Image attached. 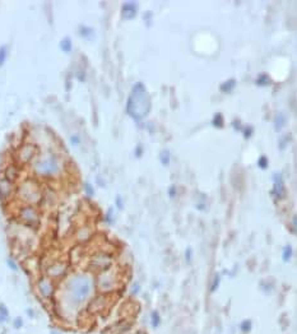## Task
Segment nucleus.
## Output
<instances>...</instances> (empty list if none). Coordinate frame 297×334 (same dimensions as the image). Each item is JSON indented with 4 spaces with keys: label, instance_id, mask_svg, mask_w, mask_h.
<instances>
[{
    "label": "nucleus",
    "instance_id": "10",
    "mask_svg": "<svg viewBox=\"0 0 297 334\" xmlns=\"http://www.w3.org/2000/svg\"><path fill=\"white\" fill-rule=\"evenodd\" d=\"M97 284H98L100 290H102L103 292H110L116 287V279L115 276L108 271L100 273L98 278H97Z\"/></svg>",
    "mask_w": 297,
    "mask_h": 334
},
{
    "label": "nucleus",
    "instance_id": "44",
    "mask_svg": "<svg viewBox=\"0 0 297 334\" xmlns=\"http://www.w3.org/2000/svg\"><path fill=\"white\" fill-rule=\"evenodd\" d=\"M26 312L28 314L29 318H33V316H35V311H33L32 309H27V310H26Z\"/></svg>",
    "mask_w": 297,
    "mask_h": 334
},
{
    "label": "nucleus",
    "instance_id": "42",
    "mask_svg": "<svg viewBox=\"0 0 297 334\" xmlns=\"http://www.w3.org/2000/svg\"><path fill=\"white\" fill-rule=\"evenodd\" d=\"M142 153H143V147H142L140 144H139L138 147H137V149H135V156H137V157H140Z\"/></svg>",
    "mask_w": 297,
    "mask_h": 334
},
{
    "label": "nucleus",
    "instance_id": "32",
    "mask_svg": "<svg viewBox=\"0 0 297 334\" xmlns=\"http://www.w3.org/2000/svg\"><path fill=\"white\" fill-rule=\"evenodd\" d=\"M140 290H142L140 283H139V282H135V283L133 284V287H131V290H130V296H137V295L140 292Z\"/></svg>",
    "mask_w": 297,
    "mask_h": 334
},
{
    "label": "nucleus",
    "instance_id": "1",
    "mask_svg": "<svg viewBox=\"0 0 297 334\" xmlns=\"http://www.w3.org/2000/svg\"><path fill=\"white\" fill-rule=\"evenodd\" d=\"M95 279L91 274L79 273L71 276L65 283L64 298L73 309L80 307L92 297L95 291Z\"/></svg>",
    "mask_w": 297,
    "mask_h": 334
},
{
    "label": "nucleus",
    "instance_id": "27",
    "mask_svg": "<svg viewBox=\"0 0 297 334\" xmlns=\"http://www.w3.org/2000/svg\"><path fill=\"white\" fill-rule=\"evenodd\" d=\"M170 158H171V157H170V152L166 151V149L159 152V161L162 162L163 166H167L170 163Z\"/></svg>",
    "mask_w": 297,
    "mask_h": 334
},
{
    "label": "nucleus",
    "instance_id": "25",
    "mask_svg": "<svg viewBox=\"0 0 297 334\" xmlns=\"http://www.w3.org/2000/svg\"><path fill=\"white\" fill-rule=\"evenodd\" d=\"M9 319V310L5 307V305L0 303V324L5 323Z\"/></svg>",
    "mask_w": 297,
    "mask_h": 334
},
{
    "label": "nucleus",
    "instance_id": "26",
    "mask_svg": "<svg viewBox=\"0 0 297 334\" xmlns=\"http://www.w3.org/2000/svg\"><path fill=\"white\" fill-rule=\"evenodd\" d=\"M290 140H291V135L287 134V135H283L281 139H279L278 142V148L281 149V151H284V149L287 148V145L290 144Z\"/></svg>",
    "mask_w": 297,
    "mask_h": 334
},
{
    "label": "nucleus",
    "instance_id": "9",
    "mask_svg": "<svg viewBox=\"0 0 297 334\" xmlns=\"http://www.w3.org/2000/svg\"><path fill=\"white\" fill-rule=\"evenodd\" d=\"M37 151H39V149H37V147L35 144L26 143L18 149V152H17V158H18V161L20 162V163H28V162H31L33 158L36 157Z\"/></svg>",
    "mask_w": 297,
    "mask_h": 334
},
{
    "label": "nucleus",
    "instance_id": "37",
    "mask_svg": "<svg viewBox=\"0 0 297 334\" xmlns=\"http://www.w3.org/2000/svg\"><path fill=\"white\" fill-rule=\"evenodd\" d=\"M115 203H116V208H117V209H120V211H122V209H124V202H122L121 195H116Z\"/></svg>",
    "mask_w": 297,
    "mask_h": 334
},
{
    "label": "nucleus",
    "instance_id": "22",
    "mask_svg": "<svg viewBox=\"0 0 297 334\" xmlns=\"http://www.w3.org/2000/svg\"><path fill=\"white\" fill-rule=\"evenodd\" d=\"M60 49L64 51V53H70L71 49H73V44H71V40L69 37H65L60 41Z\"/></svg>",
    "mask_w": 297,
    "mask_h": 334
},
{
    "label": "nucleus",
    "instance_id": "6",
    "mask_svg": "<svg viewBox=\"0 0 297 334\" xmlns=\"http://www.w3.org/2000/svg\"><path fill=\"white\" fill-rule=\"evenodd\" d=\"M91 269L95 271L97 273H102L106 272L111 268L112 265V258L108 254H105V252H101V254H96L93 258L91 259Z\"/></svg>",
    "mask_w": 297,
    "mask_h": 334
},
{
    "label": "nucleus",
    "instance_id": "24",
    "mask_svg": "<svg viewBox=\"0 0 297 334\" xmlns=\"http://www.w3.org/2000/svg\"><path fill=\"white\" fill-rule=\"evenodd\" d=\"M219 283H221V274H219V273H215V276L213 277V281H212V284H210V287H209L210 293H214L215 291L218 290Z\"/></svg>",
    "mask_w": 297,
    "mask_h": 334
},
{
    "label": "nucleus",
    "instance_id": "41",
    "mask_svg": "<svg viewBox=\"0 0 297 334\" xmlns=\"http://www.w3.org/2000/svg\"><path fill=\"white\" fill-rule=\"evenodd\" d=\"M70 143L73 144V145H78V144L80 143L79 135H71V136H70Z\"/></svg>",
    "mask_w": 297,
    "mask_h": 334
},
{
    "label": "nucleus",
    "instance_id": "45",
    "mask_svg": "<svg viewBox=\"0 0 297 334\" xmlns=\"http://www.w3.org/2000/svg\"><path fill=\"white\" fill-rule=\"evenodd\" d=\"M137 334H146L144 332H142V330H139V332H137Z\"/></svg>",
    "mask_w": 297,
    "mask_h": 334
},
{
    "label": "nucleus",
    "instance_id": "31",
    "mask_svg": "<svg viewBox=\"0 0 297 334\" xmlns=\"http://www.w3.org/2000/svg\"><path fill=\"white\" fill-rule=\"evenodd\" d=\"M84 191H86V194L90 196V198L95 195V187L92 186L91 182H84Z\"/></svg>",
    "mask_w": 297,
    "mask_h": 334
},
{
    "label": "nucleus",
    "instance_id": "28",
    "mask_svg": "<svg viewBox=\"0 0 297 334\" xmlns=\"http://www.w3.org/2000/svg\"><path fill=\"white\" fill-rule=\"evenodd\" d=\"M114 221H115V214H114V209H112V208H110L108 211H107V213L105 214V222H106V223H108V225H112V223H114Z\"/></svg>",
    "mask_w": 297,
    "mask_h": 334
},
{
    "label": "nucleus",
    "instance_id": "36",
    "mask_svg": "<svg viewBox=\"0 0 297 334\" xmlns=\"http://www.w3.org/2000/svg\"><path fill=\"white\" fill-rule=\"evenodd\" d=\"M176 195H177V187H176V185H171L168 187V196L171 199H173Z\"/></svg>",
    "mask_w": 297,
    "mask_h": 334
},
{
    "label": "nucleus",
    "instance_id": "21",
    "mask_svg": "<svg viewBox=\"0 0 297 334\" xmlns=\"http://www.w3.org/2000/svg\"><path fill=\"white\" fill-rule=\"evenodd\" d=\"M239 328H240L241 333H244V334H248V333H250V332H251V328H253V322H251V320H249V319H245V320H242V322L240 323Z\"/></svg>",
    "mask_w": 297,
    "mask_h": 334
},
{
    "label": "nucleus",
    "instance_id": "11",
    "mask_svg": "<svg viewBox=\"0 0 297 334\" xmlns=\"http://www.w3.org/2000/svg\"><path fill=\"white\" fill-rule=\"evenodd\" d=\"M14 191H15L14 182L4 179L3 176L0 177V200L1 202H7L14 194Z\"/></svg>",
    "mask_w": 297,
    "mask_h": 334
},
{
    "label": "nucleus",
    "instance_id": "40",
    "mask_svg": "<svg viewBox=\"0 0 297 334\" xmlns=\"http://www.w3.org/2000/svg\"><path fill=\"white\" fill-rule=\"evenodd\" d=\"M13 325H14V328H15V329L22 328V325H23V320H22V318H20V316H18V318H15V319H14V322H13Z\"/></svg>",
    "mask_w": 297,
    "mask_h": 334
},
{
    "label": "nucleus",
    "instance_id": "14",
    "mask_svg": "<svg viewBox=\"0 0 297 334\" xmlns=\"http://www.w3.org/2000/svg\"><path fill=\"white\" fill-rule=\"evenodd\" d=\"M19 175H20L19 167L17 166L15 163H10V165H8L5 167V170H4L3 177L7 179V180H9V181H12V182H15L17 180H18Z\"/></svg>",
    "mask_w": 297,
    "mask_h": 334
},
{
    "label": "nucleus",
    "instance_id": "35",
    "mask_svg": "<svg viewBox=\"0 0 297 334\" xmlns=\"http://www.w3.org/2000/svg\"><path fill=\"white\" fill-rule=\"evenodd\" d=\"M185 260H186V263H188V264L191 263V260H193V250H191V247H188V249H186V251H185Z\"/></svg>",
    "mask_w": 297,
    "mask_h": 334
},
{
    "label": "nucleus",
    "instance_id": "29",
    "mask_svg": "<svg viewBox=\"0 0 297 334\" xmlns=\"http://www.w3.org/2000/svg\"><path fill=\"white\" fill-rule=\"evenodd\" d=\"M258 166H259V168H261V170H265L266 167L269 166V161H268V158H266V156L259 157V160H258Z\"/></svg>",
    "mask_w": 297,
    "mask_h": 334
},
{
    "label": "nucleus",
    "instance_id": "8",
    "mask_svg": "<svg viewBox=\"0 0 297 334\" xmlns=\"http://www.w3.org/2000/svg\"><path fill=\"white\" fill-rule=\"evenodd\" d=\"M270 196L275 202L282 200L286 196V187H284L283 176L279 172L273 174V189L270 190Z\"/></svg>",
    "mask_w": 297,
    "mask_h": 334
},
{
    "label": "nucleus",
    "instance_id": "33",
    "mask_svg": "<svg viewBox=\"0 0 297 334\" xmlns=\"http://www.w3.org/2000/svg\"><path fill=\"white\" fill-rule=\"evenodd\" d=\"M253 131H254V129L251 126H244L242 130H241V133H242V135H244L245 139H249L250 136L253 135Z\"/></svg>",
    "mask_w": 297,
    "mask_h": 334
},
{
    "label": "nucleus",
    "instance_id": "34",
    "mask_svg": "<svg viewBox=\"0 0 297 334\" xmlns=\"http://www.w3.org/2000/svg\"><path fill=\"white\" fill-rule=\"evenodd\" d=\"M290 232H291L292 235H296V232H297V220H296V216L292 217L291 227H290Z\"/></svg>",
    "mask_w": 297,
    "mask_h": 334
},
{
    "label": "nucleus",
    "instance_id": "3",
    "mask_svg": "<svg viewBox=\"0 0 297 334\" xmlns=\"http://www.w3.org/2000/svg\"><path fill=\"white\" fill-rule=\"evenodd\" d=\"M33 171L41 177H56L63 171V161L54 153H46L33 162Z\"/></svg>",
    "mask_w": 297,
    "mask_h": 334
},
{
    "label": "nucleus",
    "instance_id": "23",
    "mask_svg": "<svg viewBox=\"0 0 297 334\" xmlns=\"http://www.w3.org/2000/svg\"><path fill=\"white\" fill-rule=\"evenodd\" d=\"M151 324H152V327H153V328L159 327V324H161V315H159V312L157 310L152 311V314H151Z\"/></svg>",
    "mask_w": 297,
    "mask_h": 334
},
{
    "label": "nucleus",
    "instance_id": "39",
    "mask_svg": "<svg viewBox=\"0 0 297 334\" xmlns=\"http://www.w3.org/2000/svg\"><path fill=\"white\" fill-rule=\"evenodd\" d=\"M232 128L235 130H237V131H241L242 130V125H241V123H240V120H233L232 121Z\"/></svg>",
    "mask_w": 297,
    "mask_h": 334
},
{
    "label": "nucleus",
    "instance_id": "17",
    "mask_svg": "<svg viewBox=\"0 0 297 334\" xmlns=\"http://www.w3.org/2000/svg\"><path fill=\"white\" fill-rule=\"evenodd\" d=\"M292 255H293V249H292L291 245H286L283 247V252H282V260L284 263H288L292 259Z\"/></svg>",
    "mask_w": 297,
    "mask_h": 334
},
{
    "label": "nucleus",
    "instance_id": "2",
    "mask_svg": "<svg viewBox=\"0 0 297 334\" xmlns=\"http://www.w3.org/2000/svg\"><path fill=\"white\" fill-rule=\"evenodd\" d=\"M149 110L151 98L147 93L146 85L142 82L135 83L126 101V114L135 121H140L148 115Z\"/></svg>",
    "mask_w": 297,
    "mask_h": 334
},
{
    "label": "nucleus",
    "instance_id": "18",
    "mask_svg": "<svg viewBox=\"0 0 297 334\" xmlns=\"http://www.w3.org/2000/svg\"><path fill=\"white\" fill-rule=\"evenodd\" d=\"M79 35L82 36L83 38H87V40H90V38H92L93 36H95V31H93V28H91V27H86V26H82V27L79 28Z\"/></svg>",
    "mask_w": 297,
    "mask_h": 334
},
{
    "label": "nucleus",
    "instance_id": "38",
    "mask_svg": "<svg viewBox=\"0 0 297 334\" xmlns=\"http://www.w3.org/2000/svg\"><path fill=\"white\" fill-rule=\"evenodd\" d=\"M7 263H8V267H9L13 272H17V271H18V265H17V263L14 262L13 259H8V260H7Z\"/></svg>",
    "mask_w": 297,
    "mask_h": 334
},
{
    "label": "nucleus",
    "instance_id": "30",
    "mask_svg": "<svg viewBox=\"0 0 297 334\" xmlns=\"http://www.w3.org/2000/svg\"><path fill=\"white\" fill-rule=\"evenodd\" d=\"M7 56H8L7 46H1V47H0V66L4 65V63H5V60H7Z\"/></svg>",
    "mask_w": 297,
    "mask_h": 334
},
{
    "label": "nucleus",
    "instance_id": "16",
    "mask_svg": "<svg viewBox=\"0 0 297 334\" xmlns=\"http://www.w3.org/2000/svg\"><path fill=\"white\" fill-rule=\"evenodd\" d=\"M236 84H237L236 79L231 78V79H228V80H226V82H223L222 84H221V85H219V89H221V91H222L223 93H231L233 89L236 88Z\"/></svg>",
    "mask_w": 297,
    "mask_h": 334
},
{
    "label": "nucleus",
    "instance_id": "4",
    "mask_svg": "<svg viewBox=\"0 0 297 334\" xmlns=\"http://www.w3.org/2000/svg\"><path fill=\"white\" fill-rule=\"evenodd\" d=\"M18 194L20 199L29 205L40 203L44 198L40 185L36 181H29V180L20 184V186L18 187Z\"/></svg>",
    "mask_w": 297,
    "mask_h": 334
},
{
    "label": "nucleus",
    "instance_id": "7",
    "mask_svg": "<svg viewBox=\"0 0 297 334\" xmlns=\"http://www.w3.org/2000/svg\"><path fill=\"white\" fill-rule=\"evenodd\" d=\"M37 291H39V295L42 298H52L54 293H55V284L54 282L50 279L49 277H42L37 281Z\"/></svg>",
    "mask_w": 297,
    "mask_h": 334
},
{
    "label": "nucleus",
    "instance_id": "13",
    "mask_svg": "<svg viewBox=\"0 0 297 334\" xmlns=\"http://www.w3.org/2000/svg\"><path fill=\"white\" fill-rule=\"evenodd\" d=\"M138 3L135 1H126L121 7V15L124 19H133L138 13Z\"/></svg>",
    "mask_w": 297,
    "mask_h": 334
},
{
    "label": "nucleus",
    "instance_id": "19",
    "mask_svg": "<svg viewBox=\"0 0 297 334\" xmlns=\"http://www.w3.org/2000/svg\"><path fill=\"white\" fill-rule=\"evenodd\" d=\"M212 125L214 128H218V129H222L224 126V119H223V115L222 114H215L213 119H212Z\"/></svg>",
    "mask_w": 297,
    "mask_h": 334
},
{
    "label": "nucleus",
    "instance_id": "5",
    "mask_svg": "<svg viewBox=\"0 0 297 334\" xmlns=\"http://www.w3.org/2000/svg\"><path fill=\"white\" fill-rule=\"evenodd\" d=\"M18 217L24 225H27L29 227H39L40 226V222H41L40 213L33 205H29V204L23 205V207L18 211Z\"/></svg>",
    "mask_w": 297,
    "mask_h": 334
},
{
    "label": "nucleus",
    "instance_id": "15",
    "mask_svg": "<svg viewBox=\"0 0 297 334\" xmlns=\"http://www.w3.org/2000/svg\"><path fill=\"white\" fill-rule=\"evenodd\" d=\"M287 124V116L284 112H278L274 116V129L275 131H281Z\"/></svg>",
    "mask_w": 297,
    "mask_h": 334
},
{
    "label": "nucleus",
    "instance_id": "12",
    "mask_svg": "<svg viewBox=\"0 0 297 334\" xmlns=\"http://www.w3.org/2000/svg\"><path fill=\"white\" fill-rule=\"evenodd\" d=\"M68 271V265L65 263H55L51 264L47 269V276L49 278H54V279H59V278L64 277Z\"/></svg>",
    "mask_w": 297,
    "mask_h": 334
},
{
    "label": "nucleus",
    "instance_id": "20",
    "mask_svg": "<svg viewBox=\"0 0 297 334\" xmlns=\"http://www.w3.org/2000/svg\"><path fill=\"white\" fill-rule=\"evenodd\" d=\"M255 83L258 85H260V87H266V85L270 84V77L268 74H265V73H263V74H260L256 78Z\"/></svg>",
    "mask_w": 297,
    "mask_h": 334
},
{
    "label": "nucleus",
    "instance_id": "43",
    "mask_svg": "<svg viewBox=\"0 0 297 334\" xmlns=\"http://www.w3.org/2000/svg\"><path fill=\"white\" fill-rule=\"evenodd\" d=\"M205 207H207L205 203H198L197 204V209H199V211H204Z\"/></svg>",
    "mask_w": 297,
    "mask_h": 334
}]
</instances>
